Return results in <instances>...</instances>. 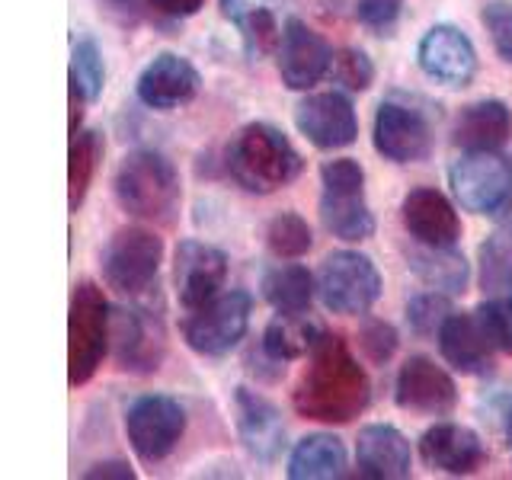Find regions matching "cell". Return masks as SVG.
<instances>
[{
  "mask_svg": "<svg viewBox=\"0 0 512 480\" xmlns=\"http://www.w3.org/2000/svg\"><path fill=\"white\" fill-rule=\"evenodd\" d=\"M352 16L375 32L391 29L400 20V10H404V0H349Z\"/></svg>",
  "mask_w": 512,
  "mask_h": 480,
  "instance_id": "cell-39",
  "label": "cell"
},
{
  "mask_svg": "<svg viewBox=\"0 0 512 480\" xmlns=\"http://www.w3.org/2000/svg\"><path fill=\"white\" fill-rule=\"evenodd\" d=\"M288 477L292 480H336L346 477V448L336 436L314 432L304 436L292 458H288Z\"/></svg>",
  "mask_w": 512,
  "mask_h": 480,
  "instance_id": "cell-26",
  "label": "cell"
},
{
  "mask_svg": "<svg viewBox=\"0 0 512 480\" xmlns=\"http://www.w3.org/2000/svg\"><path fill=\"white\" fill-rule=\"evenodd\" d=\"M333 52L324 36L301 23L298 16L285 23L279 45V74L288 90H311L320 77L330 74Z\"/></svg>",
  "mask_w": 512,
  "mask_h": 480,
  "instance_id": "cell-17",
  "label": "cell"
},
{
  "mask_svg": "<svg viewBox=\"0 0 512 480\" xmlns=\"http://www.w3.org/2000/svg\"><path fill=\"white\" fill-rule=\"evenodd\" d=\"M416 61L426 77L445 87H468L477 74V48L458 26L439 23L420 39Z\"/></svg>",
  "mask_w": 512,
  "mask_h": 480,
  "instance_id": "cell-16",
  "label": "cell"
},
{
  "mask_svg": "<svg viewBox=\"0 0 512 480\" xmlns=\"http://www.w3.org/2000/svg\"><path fill=\"white\" fill-rule=\"evenodd\" d=\"M164 263V240L148 228H119L103 250V279L119 295L138 298L157 282Z\"/></svg>",
  "mask_w": 512,
  "mask_h": 480,
  "instance_id": "cell-6",
  "label": "cell"
},
{
  "mask_svg": "<svg viewBox=\"0 0 512 480\" xmlns=\"http://www.w3.org/2000/svg\"><path fill=\"white\" fill-rule=\"evenodd\" d=\"M234 410H237V432L247 452L256 461H276L282 445H285V426L282 416L272 400L256 394L250 388H237L234 394Z\"/></svg>",
  "mask_w": 512,
  "mask_h": 480,
  "instance_id": "cell-21",
  "label": "cell"
},
{
  "mask_svg": "<svg viewBox=\"0 0 512 480\" xmlns=\"http://www.w3.org/2000/svg\"><path fill=\"white\" fill-rule=\"evenodd\" d=\"M420 452L429 468L445 471V474H474L480 464L487 461V448L471 426L461 423H436L423 432Z\"/></svg>",
  "mask_w": 512,
  "mask_h": 480,
  "instance_id": "cell-20",
  "label": "cell"
},
{
  "mask_svg": "<svg viewBox=\"0 0 512 480\" xmlns=\"http://www.w3.org/2000/svg\"><path fill=\"white\" fill-rule=\"evenodd\" d=\"M512 135V112L503 100H480L461 109L455 144L464 151H500Z\"/></svg>",
  "mask_w": 512,
  "mask_h": 480,
  "instance_id": "cell-24",
  "label": "cell"
},
{
  "mask_svg": "<svg viewBox=\"0 0 512 480\" xmlns=\"http://www.w3.org/2000/svg\"><path fill=\"white\" fill-rule=\"evenodd\" d=\"M71 84L80 87V93L87 100H100L103 84H106V64L100 48H96L93 39H80L74 42V52H71Z\"/></svg>",
  "mask_w": 512,
  "mask_h": 480,
  "instance_id": "cell-33",
  "label": "cell"
},
{
  "mask_svg": "<svg viewBox=\"0 0 512 480\" xmlns=\"http://www.w3.org/2000/svg\"><path fill=\"white\" fill-rule=\"evenodd\" d=\"M480 285L490 295H503L512 288V224L496 228L480 244Z\"/></svg>",
  "mask_w": 512,
  "mask_h": 480,
  "instance_id": "cell-30",
  "label": "cell"
},
{
  "mask_svg": "<svg viewBox=\"0 0 512 480\" xmlns=\"http://www.w3.org/2000/svg\"><path fill=\"white\" fill-rule=\"evenodd\" d=\"M295 125L320 151H340L349 148L359 138L356 109L343 93H314L295 106Z\"/></svg>",
  "mask_w": 512,
  "mask_h": 480,
  "instance_id": "cell-14",
  "label": "cell"
},
{
  "mask_svg": "<svg viewBox=\"0 0 512 480\" xmlns=\"http://www.w3.org/2000/svg\"><path fill=\"white\" fill-rule=\"evenodd\" d=\"M112 352L122 372L151 375L164 362L167 330L160 311L151 308H119L112 314Z\"/></svg>",
  "mask_w": 512,
  "mask_h": 480,
  "instance_id": "cell-11",
  "label": "cell"
},
{
  "mask_svg": "<svg viewBox=\"0 0 512 480\" xmlns=\"http://www.w3.org/2000/svg\"><path fill=\"white\" fill-rule=\"evenodd\" d=\"M199 87H202V77L186 58L173 52H160L157 58L144 64V71L138 74L135 93L144 106H151L157 112H170L196 100Z\"/></svg>",
  "mask_w": 512,
  "mask_h": 480,
  "instance_id": "cell-18",
  "label": "cell"
},
{
  "mask_svg": "<svg viewBox=\"0 0 512 480\" xmlns=\"http://www.w3.org/2000/svg\"><path fill=\"white\" fill-rule=\"evenodd\" d=\"M106 4H112V7H132L135 0H106Z\"/></svg>",
  "mask_w": 512,
  "mask_h": 480,
  "instance_id": "cell-43",
  "label": "cell"
},
{
  "mask_svg": "<svg viewBox=\"0 0 512 480\" xmlns=\"http://www.w3.org/2000/svg\"><path fill=\"white\" fill-rule=\"evenodd\" d=\"M372 400V381L352 356L343 336L324 333L311 349V365L304 368L292 394L295 410L304 420L343 426L352 423Z\"/></svg>",
  "mask_w": 512,
  "mask_h": 480,
  "instance_id": "cell-1",
  "label": "cell"
},
{
  "mask_svg": "<svg viewBox=\"0 0 512 480\" xmlns=\"http://www.w3.org/2000/svg\"><path fill=\"white\" fill-rule=\"evenodd\" d=\"M234 23L240 29V36H244V48H247V55L253 61L272 55L282 45V29L276 23V16H272V10L263 7V4L244 10Z\"/></svg>",
  "mask_w": 512,
  "mask_h": 480,
  "instance_id": "cell-32",
  "label": "cell"
},
{
  "mask_svg": "<svg viewBox=\"0 0 512 480\" xmlns=\"http://www.w3.org/2000/svg\"><path fill=\"white\" fill-rule=\"evenodd\" d=\"M224 164H228V173L237 186L256 192V196H269V192L285 189L298 180L304 170V157L276 125L250 122L228 144Z\"/></svg>",
  "mask_w": 512,
  "mask_h": 480,
  "instance_id": "cell-2",
  "label": "cell"
},
{
  "mask_svg": "<svg viewBox=\"0 0 512 480\" xmlns=\"http://www.w3.org/2000/svg\"><path fill=\"white\" fill-rule=\"evenodd\" d=\"M148 4L160 16H170V20H186V16H196L205 7V0H148Z\"/></svg>",
  "mask_w": 512,
  "mask_h": 480,
  "instance_id": "cell-40",
  "label": "cell"
},
{
  "mask_svg": "<svg viewBox=\"0 0 512 480\" xmlns=\"http://www.w3.org/2000/svg\"><path fill=\"white\" fill-rule=\"evenodd\" d=\"M394 400L400 410L445 416L458 404V388H455V378L448 375L442 365H436L426 356H410L397 372Z\"/></svg>",
  "mask_w": 512,
  "mask_h": 480,
  "instance_id": "cell-15",
  "label": "cell"
},
{
  "mask_svg": "<svg viewBox=\"0 0 512 480\" xmlns=\"http://www.w3.org/2000/svg\"><path fill=\"white\" fill-rule=\"evenodd\" d=\"M112 336L109 301L100 285L77 282L71 292V317H68V381L87 384L96 368L103 365Z\"/></svg>",
  "mask_w": 512,
  "mask_h": 480,
  "instance_id": "cell-5",
  "label": "cell"
},
{
  "mask_svg": "<svg viewBox=\"0 0 512 480\" xmlns=\"http://www.w3.org/2000/svg\"><path fill=\"white\" fill-rule=\"evenodd\" d=\"M100 477H116V480H135V471L125 461H100L84 471V480H100Z\"/></svg>",
  "mask_w": 512,
  "mask_h": 480,
  "instance_id": "cell-41",
  "label": "cell"
},
{
  "mask_svg": "<svg viewBox=\"0 0 512 480\" xmlns=\"http://www.w3.org/2000/svg\"><path fill=\"white\" fill-rule=\"evenodd\" d=\"M266 247L279 256V260H298L314 247V234L308 221L295 212H282L266 224Z\"/></svg>",
  "mask_w": 512,
  "mask_h": 480,
  "instance_id": "cell-31",
  "label": "cell"
},
{
  "mask_svg": "<svg viewBox=\"0 0 512 480\" xmlns=\"http://www.w3.org/2000/svg\"><path fill=\"white\" fill-rule=\"evenodd\" d=\"M253 301L247 292H224L183 320V340L199 356H228L250 327Z\"/></svg>",
  "mask_w": 512,
  "mask_h": 480,
  "instance_id": "cell-8",
  "label": "cell"
},
{
  "mask_svg": "<svg viewBox=\"0 0 512 480\" xmlns=\"http://www.w3.org/2000/svg\"><path fill=\"white\" fill-rule=\"evenodd\" d=\"M320 221L324 228L346 240V244H362L375 234V215L365 202V170L359 160L336 157L320 167Z\"/></svg>",
  "mask_w": 512,
  "mask_h": 480,
  "instance_id": "cell-4",
  "label": "cell"
},
{
  "mask_svg": "<svg viewBox=\"0 0 512 480\" xmlns=\"http://www.w3.org/2000/svg\"><path fill=\"white\" fill-rule=\"evenodd\" d=\"M112 192L122 212L135 215L151 224H173L180 215L183 202V183L180 173L164 154L157 151H132L116 176H112Z\"/></svg>",
  "mask_w": 512,
  "mask_h": 480,
  "instance_id": "cell-3",
  "label": "cell"
},
{
  "mask_svg": "<svg viewBox=\"0 0 512 480\" xmlns=\"http://www.w3.org/2000/svg\"><path fill=\"white\" fill-rule=\"evenodd\" d=\"M397 346H400V336H397V330L388 324V320L372 317V320H365V324H362V330H359V349H362V356L372 365L391 362Z\"/></svg>",
  "mask_w": 512,
  "mask_h": 480,
  "instance_id": "cell-36",
  "label": "cell"
},
{
  "mask_svg": "<svg viewBox=\"0 0 512 480\" xmlns=\"http://www.w3.org/2000/svg\"><path fill=\"white\" fill-rule=\"evenodd\" d=\"M330 77L343 90L365 93L368 87L375 84V64L362 52V48H340V52H333Z\"/></svg>",
  "mask_w": 512,
  "mask_h": 480,
  "instance_id": "cell-35",
  "label": "cell"
},
{
  "mask_svg": "<svg viewBox=\"0 0 512 480\" xmlns=\"http://www.w3.org/2000/svg\"><path fill=\"white\" fill-rule=\"evenodd\" d=\"M452 317V301L445 298V292H426V295H416L407 304V324L416 336H439L442 324Z\"/></svg>",
  "mask_w": 512,
  "mask_h": 480,
  "instance_id": "cell-34",
  "label": "cell"
},
{
  "mask_svg": "<svg viewBox=\"0 0 512 480\" xmlns=\"http://www.w3.org/2000/svg\"><path fill=\"white\" fill-rule=\"evenodd\" d=\"M176 298L186 311H196L202 304L221 295L224 279H228V253L202 244V240H180L173 260Z\"/></svg>",
  "mask_w": 512,
  "mask_h": 480,
  "instance_id": "cell-12",
  "label": "cell"
},
{
  "mask_svg": "<svg viewBox=\"0 0 512 480\" xmlns=\"http://www.w3.org/2000/svg\"><path fill=\"white\" fill-rule=\"evenodd\" d=\"M480 20H484V26L490 32L496 55H500L506 64H512V4L509 0H490L484 13H480Z\"/></svg>",
  "mask_w": 512,
  "mask_h": 480,
  "instance_id": "cell-38",
  "label": "cell"
},
{
  "mask_svg": "<svg viewBox=\"0 0 512 480\" xmlns=\"http://www.w3.org/2000/svg\"><path fill=\"white\" fill-rule=\"evenodd\" d=\"M506 439H509V452H512V410L506 413Z\"/></svg>",
  "mask_w": 512,
  "mask_h": 480,
  "instance_id": "cell-42",
  "label": "cell"
},
{
  "mask_svg": "<svg viewBox=\"0 0 512 480\" xmlns=\"http://www.w3.org/2000/svg\"><path fill=\"white\" fill-rule=\"evenodd\" d=\"M452 192L474 215H493L512 196V164L496 151H468L448 170Z\"/></svg>",
  "mask_w": 512,
  "mask_h": 480,
  "instance_id": "cell-10",
  "label": "cell"
},
{
  "mask_svg": "<svg viewBox=\"0 0 512 480\" xmlns=\"http://www.w3.org/2000/svg\"><path fill=\"white\" fill-rule=\"evenodd\" d=\"M410 269L423 285L436 288V292H445V295H461L471 279V266L464 260V253H458L455 247H426L423 244L420 250L410 253Z\"/></svg>",
  "mask_w": 512,
  "mask_h": 480,
  "instance_id": "cell-27",
  "label": "cell"
},
{
  "mask_svg": "<svg viewBox=\"0 0 512 480\" xmlns=\"http://www.w3.org/2000/svg\"><path fill=\"white\" fill-rule=\"evenodd\" d=\"M477 317H480V324H484V330L490 333L493 346L512 356V298L496 295L484 301L477 308Z\"/></svg>",
  "mask_w": 512,
  "mask_h": 480,
  "instance_id": "cell-37",
  "label": "cell"
},
{
  "mask_svg": "<svg viewBox=\"0 0 512 480\" xmlns=\"http://www.w3.org/2000/svg\"><path fill=\"white\" fill-rule=\"evenodd\" d=\"M439 349L442 359L458 368L461 375H487L493 368V340L480 324L477 311L474 314H455L445 320L439 330Z\"/></svg>",
  "mask_w": 512,
  "mask_h": 480,
  "instance_id": "cell-22",
  "label": "cell"
},
{
  "mask_svg": "<svg viewBox=\"0 0 512 480\" xmlns=\"http://www.w3.org/2000/svg\"><path fill=\"white\" fill-rule=\"evenodd\" d=\"M356 464L368 480H404L413 468L410 442L404 432L388 423L365 426L356 442Z\"/></svg>",
  "mask_w": 512,
  "mask_h": 480,
  "instance_id": "cell-23",
  "label": "cell"
},
{
  "mask_svg": "<svg viewBox=\"0 0 512 480\" xmlns=\"http://www.w3.org/2000/svg\"><path fill=\"white\" fill-rule=\"evenodd\" d=\"M375 151L394 164H420L432 154V125L420 109L381 103L375 112Z\"/></svg>",
  "mask_w": 512,
  "mask_h": 480,
  "instance_id": "cell-13",
  "label": "cell"
},
{
  "mask_svg": "<svg viewBox=\"0 0 512 480\" xmlns=\"http://www.w3.org/2000/svg\"><path fill=\"white\" fill-rule=\"evenodd\" d=\"M327 330L317 324L308 311L298 314H279L269 320V327L263 333V356L276 362H295L301 356H311V349Z\"/></svg>",
  "mask_w": 512,
  "mask_h": 480,
  "instance_id": "cell-25",
  "label": "cell"
},
{
  "mask_svg": "<svg viewBox=\"0 0 512 480\" xmlns=\"http://www.w3.org/2000/svg\"><path fill=\"white\" fill-rule=\"evenodd\" d=\"M400 218H404V228L410 231L416 244L455 247L461 240V218L455 212V205L439 189L420 186L407 192L404 205H400Z\"/></svg>",
  "mask_w": 512,
  "mask_h": 480,
  "instance_id": "cell-19",
  "label": "cell"
},
{
  "mask_svg": "<svg viewBox=\"0 0 512 480\" xmlns=\"http://www.w3.org/2000/svg\"><path fill=\"white\" fill-rule=\"evenodd\" d=\"M314 276L298 263H285L269 269L263 276V298L276 308L279 314H298L308 311L314 301Z\"/></svg>",
  "mask_w": 512,
  "mask_h": 480,
  "instance_id": "cell-28",
  "label": "cell"
},
{
  "mask_svg": "<svg viewBox=\"0 0 512 480\" xmlns=\"http://www.w3.org/2000/svg\"><path fill=\"white\" fill-rule=\"evenodd\" d=\"M103 160V135L93 128H80L77 135H71V154H68V205L71 212H77L84 205L90 183Z\"/></svg>",
  "mask_w": 512,
  "mask_h": 480,
  "instance_id": "cell-29",
  "label": "cell"
},
{
  "mask_svg": "<svg viewBox=\"0 0 512 480\" xmlns=\"http://www.w3.org/2000/svg\"><path fill=\"white\" fill-rule=\"evenodd\" d=\"M317 295L333 314H368L381 298V272L365 253L336 250L320 263Z\"/></svg>",
  "mask_w": 512,
  "mask_h": 480,
  "instance_id": "cell-7",
  "label": "cell"
},
{
  "mask_svg": "<svg viewBox=\"0 0 512 480\" xmlns=\"http://www.w3.org/2000/svg\"><path fill=\"white\" fill-rule=\"evenodd\" d=\"M125 432L144 464L164 461L186 432V410L167 394H144L125 413Z\"/></svg>",
  "mask_w": 512,
  "mask_h": 480,
  "instance_id": "cell-9",
  "label": "cell"
}]
</instances>
